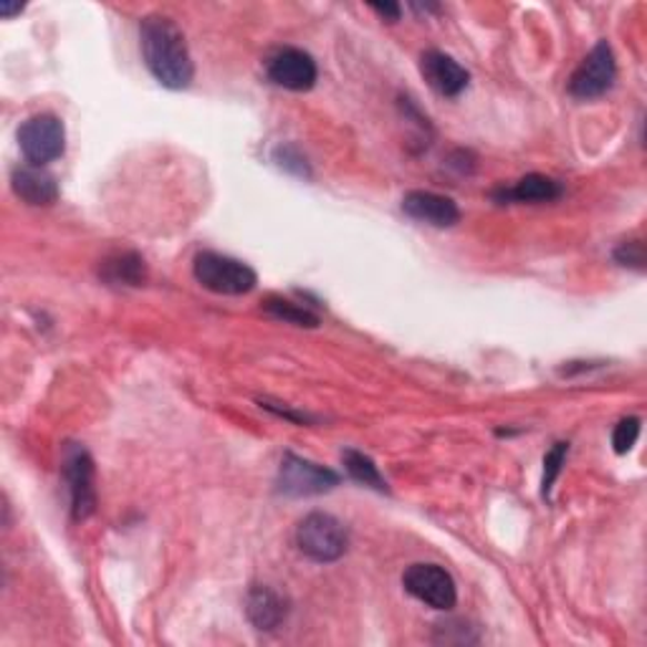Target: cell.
Returning <instances> with one entry per match:
<instances>
[{
    "label": "cell",
    "mask_w": 647,
    "mask_h": 647,
    "mask_svg": "<svg viewBox=\"0 0 647 647\" xmlns=\"http://www.w3.org/2000/svg\"><path fill=\"white\" fill-rule=\"evenodd\" d=\"M140 46L150 74L168 89H188L195 77L185 33L168 16L152 13L140 23Z\"/></svg>",
    "instance_id": "6da1fadb"
},
{
    "label": "cell",
    "mask_w": 647,
    "mask_h": 647,
    "mask_svg": "<svg viewBox=\"0 0 647 647\" xmlns=\"http://www.w3.org/2000/svg\"><path fill=\"white\" fill-rule=\"evenodd\" d=\"M193 273L200 286L221 296L251 294L259 284V273L249 263L215 251H200L193 261Z\"/></svg>",
    "instance_id": "7a4b0ae2"
},
{
    "label": "cell",
    "mask_w": 647,
    "mask_h": 647,
    "mask_svg": "<svg viewBox=\"0 0 647 647\" xmlns=\"http://www.w3.org/2000/svg\"><path fill=\"white\" fill-rule=\"evenodd\" d=\"M296 546L312 562L330 564L342 559L350 549V532L336 516L314 512L299 522Z\"/></svg>",
    "instance_id": "3957f363"
},
{
    "label": "cell",
    "mask_w": 647,
    "mask_h": 647,
    "mask_svg": "<svg viewBox=\"0 0 647 647\" xmlns=\"http://www.w3.org/2000/svg\"><path fill=\"white\" fill-rule=\"evenodd\" d=\"M61 471L67 478L71 496V516L74 522H84L97 512V486H94V461L89 451L79 443L63 445Z\"/></svg>",
    "instance_id": "277c9868"
},
{
    "label": "cell",
    "mask_w": 647,
    "mask_h": 647,
    "mask_svg": "<svg viewBox=\"0 0 647 647\" xmlns=\"http://www.w3.org/2000/svg\"><path fill=\"white\" fill-rule=\"evenodd\" d=\"M18 144L29 165H49L67 150V130L57 114H33L18 130Z\"/></svg>",
    "instance_id": "5b68a950"
},
{
    "label": "cell",
    "mask_w": 647,
    "mask_h": 647,
    "mask_svg": "<svg viewBox=\"0 0 647 647\" xmlns=\"http://www.w3.org/2000/svg\"><path fill=\"white\" fill-rule=\"evenodd\" d=\"M336 483H340V476H336L334 471L319 466V463H312L306 458H299V455L294 453H286L279 468L276 488H279V494H284V496L304 498V496L326 494V491H332Z\"/></svg>",
    "instance_id": "8992f818"
},
{
    "label": "cell",
    "mask_w": 647,
    "mask_h": 647,
    "mask_svg": "<svg viewBox=\"0 0 647 647\" xmlns=\"http://www.w3.org/2000/svg\"><path fill=\"white\" fill-rule=\"evenodd\" d=\"M403 587L407 595L421 599L423 605L433 609H453L458 603V587L451 572H445L437 564H413L403 574Z\"/></svg>",
    "instance_id": "52a82bcc"
},
{
    "label": "cell",
    "mask_w": 647,
    "mask_h": 647,
    "mask_svg": "<svg viewBox=\"0 0 647 647\" xmlns=\"http://www.w3.org/2000/svg\"><path fill=\"white\" fill-rule=\"evenodd\" d=\"M615 77L617 63L613 46L607 41H599L595 49L587 53L585 61L579 63V69L572 74L569 94L577 99H597L613 89Z\"/></svg>",
    "instance_id": "ba28073f"
},
{
    "label": "cell",
    "mask_w": 647,
    "mask_h": 647,
    "mask_svg": "<svg viewBox=\"0 0 647 647\" xmlns=\"http://www.w3.org/2000/svg\"><path fill=\"white\" fill-rule=\"evenodd\" d=\"M266 74L281 89L309 91L316 84L319 69L312 53L302 49H281L269 59Z\"/></svg>",
    "instance_id": "9c48e42d"
},
{
    "label": "cell",
    "mask_w": 647,
    "mask_h": 647,
    "mask_svg": "<svg viewBox=\"0 0 647 647\" xmlns=\"http://www.w3.org/2000/svg\"><path fill=\"white\" fill-rule=\"evenodd\" d=\"M403 211L413 221L433 228H453L461 221V208L455 205V200L441 193H431V190H410L403 198Z\"/></svg>",
    "instance_id": "30bf717a"
},
{
    "label": "cell",
    "mask_w": 647,
    "mask_h": 647,
    "mask_svg": "<svg viewBox=\"0 0 647 647\" xmlns=\"http://www.w3.org/2000/svg\"><path fill=\"white\" fill-rule=\"evenodd\" d=\"M421 74L437 94L458 97L468 89L471 74L458 61L443 51H425L421 59Z\"/></svg>",
    "instance_id": "8fae6325"
},
{
    "label": "cell",
    "mask_w": 647,
    "mask_h": 647,
    "mask_svg": "<svg viewBox=\"0 0 647 647\" xmlns=\"http://www.w3.org/2000/svg\"><path fill=\"white\" fill-rule=\"evenodd\" d=\"M245 615H249L251 625L256 627V630L271 633L286 619L289 605L273 587L253 585L249 589V597H245Z\"/></svg>",
    "instance_id": "7c38bea8"
},
{
    "label": "cell",
    "mask_w": 647,
    "mask_h": 647,
    "mask_svg": "<svg viewBox=\"0 0 647 647\" xmlns=\"http://www.w3.org/2000/svg\"><path fill=\"white\" fill-rule=\"evenodd\" d=\"M11 185H13V193L29 205H53L59 200L57 178L39 165L16 168Z\"/></svg>",
    "instance_id": "4fadbf2b"
},
{
    "label": "cell",
    "mask_w": 647,
    "mask_h": 647,
    "mask_svg": "<svg viewBox=\"0 0 647 647\" xmlns=\"http://www.w3.org/2000/svg\"><path fill=\"white\" fill-rule=\"evenodd\" d=\"M562 193H564V188L559 180L534 172V175H526L518 180L514 188L501 190L496 198L506 200V203H552V200L562 198Z\"/></svg>",
    "instance_id": "5bb4252c"
},
{
    "label": "cell",
    "mask_w": 647,
    "mask_h": 647,
    "mask_svg": "<svg viewBox=\"0 0 647 647\" xmlns=\"http://www.w3.org/2000/svg\"><path fill=\"white\" fill-rule=\"evenodd\" d=\"M102 276L109 284L142 286L144 279H148V269H144V261L137 253H117V256L102 263Z\"/></svg>",
    "instance_id": "9a60e30c"
},
{
    "label": "cell",
    "mask_w": 647,
    "mask_h": 647,
    "mask_svg": "<svg viewBox=\"0 0 647 647\" xmlns=\"http://www.w3.org/2000/svg\"><path fill=\"white\" fill-rule=\"evenodd\" d=\"M342 461H344L346 473H350L354 481L362 483V486L380 491V494H387V483H385V478H382L380 468L375 466V461H372L370 455L350 448V451L342 453Z\"/></svg>",
    "instance_id": "2e32d148"
},
{
    "label": "cell",
    "mask_w": 647,
    "mask_h": 647,
    "mask_svg": "<svg viewBox=\"0 0 647 647\" xmlns=\"http://www.w3.org/2000/svg\"><path fill=\"white\" fill-rule=\"evenodd\" d=\"M263 309H266V314H271L273 319H281V322H286V324L309 326V330H316L319 326V316L314 312H309V309L302 304L289 302V299L271 296L269 302L263 304Z\"/></svg>",
    "instance_id": "e0dca14e"
},
{
    "label": "cell",
    "mask_w": 647,
    "mask_h": 647,
    "mask_svg": "<svg viewBox=\"0 0 647 647\" xmlns=\"http://www.w3.org/2000/svg\"><path fill=\"white\" fill-rule=\"evenodd\" d=\"M567 453H569V443H557L549 453H546V458H544V478H542V496L544 498H549L554 481L559 478L564 461H567Z\"/></svg>",
    "instance_id": "ac0fdd59"
},
{
    "label": "cell",
    "mask_w": 647,
    "mask_h": 647,
    "mask_svg": "<svg viewBox=\"0 0 647 647\" xmlns=\"http://www.w3.org/2000/svg\"><path fill=\"white\" fill-rule=\"evenodd\" d=\"M637 437H640V417H625L615 425L613 445L617 455H625L635 448Z\"/></svg>",
    "instance_id": "d6986e66"
},
{
    "label": "cell",
    "mask_w": 647,
    "mask_h": 647,
    "mask_svg": "<svg viewBox=\"0 0 647 647\" xmlns=\"http://www.w3.org/2000/svg\"><path fill=\"white\" fill-rule=\"evenodd\" d=\"M615 261L619 266L645 271V245L643 241H623L615 249Z\"/></svg>",
    "instance_id": "ffe728a7"
},
{
    "label": "cell",
    "mask_w": 647,
    "mask_h": 647,
    "mask_svg": "<svg viewBox=\"0 0 647 647\" xmlns=\"http://www.w3.org/2000/svg\"><path fill=\"white\" fill-rule=\"evenodd\" d=\"M273 158H276L281 168L294 172V175H299V178L312 175V170H309V165H306V158L296 148H279Z\"/></svg>",
    "instance_id": "44dd1931"
},
{
    "label": "cell",
    "mask_w": 647,
    "mask_h": 647,
    "mask_svg": "<svg viewBox=\"0 0 647 647\" xmlns=\"http://www.w3.org/2000/svg\"><path fill=\"white\" fill-rule=\"evenodd\" d=\"M370 8H372V11H375L380 18H385V21H390V23L400 21V13H403V8H400L397 3H372Z\"/></svg>",
    "instance_id": "7402d4cb"
},
{
    "label": "cell",
    "mask_w": 647,
    "mask_h": 647,
    "mask_svg": "<svg viewBox=\"0 0 647 647\" xmlns=\"http://www.w3.org/2000/svg\"><path fill=\"white\" fill-rule=\"evenodd\" d=\"M23 11L21 3H11V0H0V16L3 18H13Z\"/></svg>",
    "instance_id": "603a6c76"
}]
</instances>
